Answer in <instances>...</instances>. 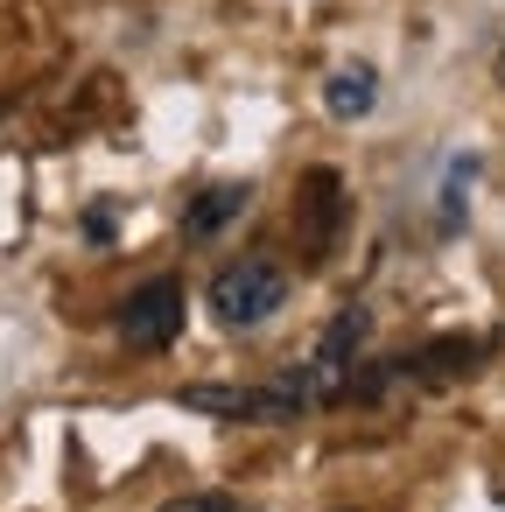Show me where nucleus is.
<instances>
[{
	"label": "nucleus",
	"instance_id": "obj_4",
	"mask_svg": "<svg viewBox=\"0 0 505 512\" xmlns=\"http://www.w3.org/2000/svg\"><path fill=\"white\" fill-rule=\"evenodd\" d=\"M323 106H330V120H365V113L379 106V71H372V64H344V71H330Z\"/></svg>",
	"mask_w": 505,
	"mask_h": 512
},
{
	"label": "nucleus",
	"instance_id": "obj_2",
	"mask_svg": "<svg viewBox=\"0 0 505 512\" xmlns=\"http://www.w3.org/2000/svg\"><path fill=\"white\" fill-rule=\"evenodd\" d=\"M281 302H288V274L267 253H246V260L211 274V316L232 323V330H253V323L281 316Z\"/></svg>",
	"mask_w": 505,
	"mask_h": 512
},
{
	"label": "nucleus",
	"instance_id": "obj_6",
	"mask_svg": "<svg viewBox=\"0 0 505 512\" xmlns=\"http://www.w3.org/2000/svg\"><path fill=\"white\" fill-rule=\"evenodd\" d=\"M463 183H477V155L449 169V190H442V225H456V218H463Z\"/></svg>",
	"mask_w": 505,
	"mask_h": 512
},
{
	"label": "nucleus",
	"instance_id": "obj_8",
	"mask_svg": "<svg viewBox=\"0 0 505 512\" xmlns=\"http://www.w3.org/2000/svg\"><path fill=\"white\" fill-rule=\"evenodd\" d=\"M225 512H246V505H225Z\"/></svg>",
	"mask_w": 505,
	"mask_h": 512
},
{
	"label": "nucleus",
	"instance_id": "obj_1",
	"mask_svg": "<svg viewBox=\"0 0 505 512\" xmlns=\"http://www.w3.org/2000/svg\"><path fill=\"white\" fill-rule=\"evenodd\" d=\"M358 344H365V309H337V323L316 337V351H309V365H295L288 372V400L295 407H316V400H337V393H351V372H358Z\"/></svg>",
	"mask_w": 505,
	"mask_h": 512
},
{
	"label": "nucleus",
	"instance_id": "obj_7",
	"mask_svg": "<svg viewBox=\"0 0 505 512\" xmlns=\"http://www.w3.org/2000/svg\"><path fill=\"white\" fill-rule=\"evenodd\" d=\"M225 505H232L225 491H183V498H169L162 512H225Z\"/></svg>",
	"mask_w": 505,
	"mask_h": 512
},
{
	"label": "nucleus",
	"instance_id": "obj_9",
	"mask_svg": "<svg viewBox=\"0 0 505 512\" xmlns=\"http://www.w3.org/2000/svg\"><path fill=\"white\" fill-rule=\"evenodd\" d=\"M498 71H505V57H498Z\"/></svg>",
	"mask_w": 505,
	"mask_h": 512
},
{
	"label": "nucleus",
	"instance_id": "obj_5",
	"mask_svg": "<svg viewBox=\"0 0 505 512\" xmlns=\"http://www.w3.org/2000/svg\"><path fill=\"white\" fill-rule=\"evenodd\" d=\"M239 204H246V183H218V190H204L197 197V211H190V232L204 239V232H218L225 218H239Z\"/></svg>",
	"mask_w": 505,
	"mask_h": 512
},
{
	"label": "nucleus",
	"instance_id": "obj_3",
	"mask_svg": "<svg viewBox=\"0 0 505 512\" xmlns=\"http://www.w3.org/2000/svg\"><path fill=\"white\" fill-rule=\"evenodd\" d=\"M127 344L134 351H162L176 330H183V295H176V281H155V288H141L134 302H127Z\"/></svg>",
	"mask_w": 505,
	"mask_h": 512
}]
</instances>
